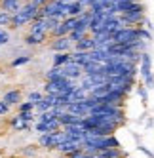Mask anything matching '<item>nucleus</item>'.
<instances>
[{
	"label": "nucleus",
	"mask_w": 154,
	"mask_h": 158,
	"mask_svg": "<svg viewBox=\"0 0 154 158\" xmlns=\"http://www.w3.org/2000/svg\"><path fill=\"white\" fill-rule=\"evenodd\" d=\"M87 35H90L87 31H82V29H74V31L71 32V35H69V40L72 42V46H74L76 42H80V40H82L84 36H87Z\"/></svg>",
	"instance_id": "b1692460"
},
{
	"label": "nucleus",
	"mask_w": 154,
	"mask_h": 158,
	"mask_svg": "<svg viewBox=\"0 0 154 158\" xmlns=\"http://www.w3.org/2000/svg\"><path fill=\"white\" fill-rule=\"evenodd\" d=\"M25 99H27V101H30V103L36 107L40 101L44 99V92H42V89H30V92L27 94V97H25Z\"/></svg>",
	"instance_id": "4be33fe9"
},
{
	"label": "nucleus",
	"mask_w": 154,
	"mask_h": 158,
	"mask_svg": "<svg viewBox=\"0 0 154 158\" xmlns=\"http://www.w3.org/2000/svg\"><path fill=\"white\" fill-rule=\"evenodd\" d=\"M48 38H50V35H29L27 32L23 38V44L29 48H40L44 44H48Z\"/></svg>",
	"instance_id": "1a4fd4ad"
},
{
	"label": "nucleus",
	"mask_w": 154,
	"mask_h": 158,
	"mask_svg": "<svg viewBox=\"0 0 154 158\" xmlns=\"http://www.w3.org/2000/svg\"><path fill=\"white\" fill-rule=\"evenodd\" d=\"M10 23H12V14L0 10V27H2V29H10Z\"/></svg>",
	"instance_id": "cd10ccee"
},
{
	"label": "nucleus",
	"mask_w": 154,
	"mask_h": 158,
	"mask_svg": "<svg viewBox=\"0 0 154 158\" xmlns=\"http://www.w3.org/2000/svg\"><path fill=\"white\" fill-rule=\"evenodd\" d=\"M67 8H69V4L63 2V0H50L44 8H40V14H42V17H57L63 21L65 17H69Z\"/></svg>",
	"instance_id": "f03ea898"
},
{
	"label": "nucleus",
	"mask_w": 154,
	"mask_h": 158,
	"mask_svg": "<svg viewBox=\"0 0 154 158\" xmlns=\"http://www.w3.org/2000/svg\"><path fill=\"white\" fill-rule=\"evenodd\" d=\"M61 74L65 78H69V80H72V82H78L80 78L84 76V71H82L80 65H76L74 61H71V63H67L65 67H61Z\"/></svg>",
	"instance_id": "423d86ee"
},
{
	"label": "nucleus",
	"mask_w": 154,
	"mask_h": 158,
	"mask_svg": "<svg viewBox=\"0 0 154 158\" xmlns=\"http://www.w3.org/2000/svg\"><path fill=\"white\" fill-rule=\"evenodd\" d=\"M59 120V124H61V128H65V126H74V124H82V116H76V114H71V112H65L63 116H59L57 118Z\"/></svg>",
	"instance_id": "dca6fc26"
},
{
	"label": "nucleus",
	"mask_w": 154,
	"mask_h": 158,
	"mask_svg": "<svg viewBox=\"0 0 154 158\" xmlns=\"http://www.w3.org/2000/svg\"><path fill=\"white\" fill-rule=\"evenodd\" d=\"M137 94H139V97H141L143 101H147V88H145V84H143V86H137Z\"/></svg>",
	"instance_id": "72a5a7b5"
},
{
	"label": "nucleus",
	"mask_w": 154,
	"mask_h": 158,
	"mask_svg": "<svg viewBox=\"0 0 154 158\" xmlns=\"http://www.w3.org/2000/svg\"><path fill=\"white\" fill-rule=\"evenodd\" d=\"M61 69L59 67H50V69L44 73V78H46V82H53V80H57V78H61Z\"/></svg>",
	"instance_id": "5701e85b"
},
{
	"label": "nucleus",
	"mask_w": 154,
	"mask_h": 158,
	"mask_svg": "<svg viewBox=\"0 0 154 158\" xmlns=\"http://www.w3.org/2000/svg\"><path fill=\"white\" fill-rule=\"evenodd\" d=\"M38 151H40V147H36V145H27L25 149L21 151V154L29 156V158H38Z\"/></svg>",
	"instance_id": "a878e982"
},
{
	"label": "nucleus",
	"mask_w": 154,
	"mask_h": 158,
	"mask_svg": "<svg viewBox=\"0 0 154 158\" xmlns=\"http://www.w3.org/2000/svg\"><path fill=\"white\" fill-rule=\"evenodd\" d=\"M82 147V143H78V141H69V139H65L59 147H57V154L59 156H69L71 152H74V151H78Z\"/></svg>",
	"instance_id": "9b49d317"
},
{
	"label": "nucleus",
	"mask_w": 154,
	"mask_h": 158,
	"mask_svg": "<svg viewBox=\"0 0 154 158\" xmlns=\"http://www.w3.org/2000/svg\"><path fill=\"white\" fill-rule=\"evenodd\" d=\"M57 158H67V156H57Z\"/></svg>",
	"instance_id": "58836bf2"
},
{
	"label": "nucleus",
	"mask_w": 154,
	"mask_h": 158,
	"mask_svg": "<svg viewBox=\"0 0 154 158\" xmlns=\"http://www.w3.org/2000/svg\"><path fill=\"white\" fill-rule=\"evenodd\" d=\"M10 40H12V32H10V29H2V27H0V46L10 44Z\"/></svg>",
	"instance_id": "c85d7f7f"
},
{
	"label": "nucleus",
	"mask_w": 154,
	"mask_h": 158,
	"mask_svg": "<svg viewBox=\"0 0 154 158\" xmlns=\"http://www.w3.org/2000/svg\"><path fill=\"white\" fill-rule=\"evenodd\" d=\"M72 61V55H71V52L69 53H53L51 55V67H65L67 63H71Z\"/></svg>",
	"instance_id": "2eb2a0df"
},
{
	"label": "nucleus",
	"mask_w": 154,
	"mask_h": 158,
	"mask_svg": "<svg viewBox=\"0 0 154 158\" xmlns=\"http://www.w3.org/2000/svg\"><path fill=\"white\" fill-rule=\"evenodd\" d=\"M30 55L29 53H23V55H17V57L12 61V67L14 69H17V67H23V65H27V63H30Z\"/></svg>",
	"instance_id": "393cba45"
},
{
	"label": "nucleus",
	"mask_w": 154,
	"mask_h": 158,
	"mask_svg": "<svg viewBox=\"0 0 154 158\" xmlns=\"http://www.w3.org/2000/svg\"><path fill=\"white\" fill-rule=\"evenodd\" d=\"M63 2H67V4H71V2H74V0H63Z\"/></svg>",
	"instance_id": "4c0bfd02"
},
{
	"label": "nucleus",
	"mask_w": 154,
	"mask_h": 158,
	"mask_svg": "<svg viewBox=\"0 0 154 158\" xmlns=\"http://www.w3.org/2000/svg\"><path fill=\"white\" fill-rule=\"evenodd\" d=\"M29 35H48L46 17H42V14L30 21V25H29Z\"/></svg>",
	"instance_id": "6e6552de"
},
{
	"label": "nucleus",
	"mask_w": 154,
	"mask_h": 158,
	"mask_svg": "<svg viewBox=\"0 0 154 158\" xmlns=\"http://www.w3.org/2000/svg\"><path fill=\"white\" fill-rule=\"evenodd\" d=\"M95 156H97V158H122V156H126V152H124L122 149H108V151L97 152Z\"/></svg>",
	"instance_id": "aec40b11"
},
{
	"label": "nucleus",
	"mask_w": 154,
	"mask_h": 158,
	"mask_svg": "<svg viewBox=\"0 0 154 158\" xmlns=\"http://www.w3.org/2000/svg\"><path fill=\"white\" fill-rule=\"evenodd\" d=\"M82 154H84V151H82V147H80V149H78V151H74V152H71V154H69L67 158H80Z\"/></svg>",
	"instance_id": "c9c22d12"
},
{
	"label": "nucleus",
	"mask_w": 154,
	"mask_h": 158,
	"mask_svg": "<svg viewBox=\"0 0 154 158\" xmlns=\"http://www.w3.org/2000/svg\"><path fill=\"white\" fill-rule=\"evenodd\" d=\"M21 6H23V0H0V10L12 14V15L19 12Z\"/></svg>",
	"instance_id": "ddd939ff"
},
{
	"label": "nucleus",
	"mask_w": 154,
	"mask_h": 158,
	"mask_svg": "<svg viewBox=\"0 0 154 158\" xmlns=\"http://www.w3.org/2000/svg\"><path fill=\"white\" fill-rule=\"evenodd\" d=\"M55 105H57V95H44V99L36 105V110L34 112H36V114H42V112L51 110Z\"/></svg>",
	"instance_id": "9d476101"
},
{
	"label": "nucleus",
	"mask_w": 154,
	"mask_h": 158,
	"mask_svg": "<svg viewBox=\"0 0 154 158\" xmlns=\"http://www.w3.org/2000/svg\"><path fill=\"white\" fill-rule=\"evenodd\" d=\"M74 50H76V52H93V50H95L93 36H91V35L84 36L80 42H76V44H74ZM74 50H72V52H74Z\"/></svg>",
	"instance_id": "4468645a"
},
{
	"label": "nucleus",
	"mask_w": 154,
	"mask_h": 158,
	"mask_svg": "<svg viewBox=\"0 0 154 158\" xmlns=\"http://www.w3.org/2000/svg\"><path fill=\"white\" fill-rule=\"evenodd\" d=\"M36 120L38 122H51V120H57L53 110H48V112H42V114H36Z\"/></svg>",
	"instance_id": "7c9ffc66"
},
{
	"label": "nucleus",
	"mask_w": 154,
	"mask_h": 158,
	"mask_svg": "<svg viewBox=\"0 0 154 158\" xmlns=\"http://www.w3.org/2000/svg\"><path fill=\"white\" fill-rule=\"evenodd\" d=\"M48 48H50V52H53V53H69V52L74 50V46H72V42L69 40V36L51 38V40L48 42Z\"/></svg>",
	"instance_id": "39448f33"
},
{
	"label": "nucleus",
	"mask_w": 154,
	"mask_h": 158,
	"mask_svg": "<svg viewBox=\"0 0 154 158\" xmlns=\"http://www.w3.org/2000/svg\"><path fill=\"white\" fill-rule=\"evenodd\" d=\"M2 101H6L10 107H17L21 101H25V99H23V92H21V89H17V88L8 89V92L2 94Z\"/></svg>",
	"instance_id": "0eeeda50"
},
{
	"label": "nucleus",
	"mask_w": 154,
	"mask_h": 158,
	"mask_svg": "<svg viewBox=\"0 0 154 158\" xmlns=\"http://www.w3.org/2000/svg\"><path fill=\"white\" fill-rule=\"evenodd\" d=\"M71 55H72V61L76 63V65H80V67H84L86 63H90L91 61V57H90V52H71Z\"/></svg>",
	"instance_id": "a211bd4d"
},
{
	"label": "nucleus",
	"mask_w": 154,
	"mask_h": 158,
	"mask_svg": "<svg viewBox=\"0 0 154 158\" xmlns=\"http://www.w3.org/2000/svg\"><path fill=\"white\" fill-rule=\"evenodd\" d=\"M10 126H12L14 131H30V124H25L23 120L19 118V114H14L12 118H10Z\"/></svg>",
	"instance_id": "f3484780"
},
{
	"label": "nucleus",
	"mask_w": 154,
	"mask_h": 158,
	"mask_svg": "<svg viewBox=\"0 0 154 158\" xmlns=\"http://www.w3.org/2000/svg\"><path fill=\"white\" fill-rule=\"evenodd\" d=\"M25 25H30V19L19 10L17 14L12 15V23H10V29H12V31H19V29H23Z\"/></svg>",
	"instance_id": "f8f14e48"
},
{
	"label": "nucleus",
	"mask_w": 154,
	"mask_h": 158,
	"mask_svg": "<svg viewBox=\"0 0 154 158\" xmlns=\"http://www.w3.org/2000/svg\"><path fill=\"white\" fill-rule=\"evenodd\" d=\"M61 23V19H57V17H46V29H48V35L55 29L57 25Z\"/></svg>",
	"instance_id": "2f4dec72"
},
{
	"label": "nucleus",
	"mask_w": 154,
	"mask_h": 158,
	"mask_svg": "<svg viewBox=\"0 0 154 158\" xmlns=\"http://www.w3.org/2000/svg\"><path fill=\"white\" fill-rule=\"evenodd\" d=\"M34 110H36V107L32 105L30 101H27V99L21 101V103L17 105V112H34Z\"/></svg>",
	"instance_id": "bb28decb"
},
{
	"label": "nucleus",
	"mask_w": 154,
	"mask_h": 158,
	"mask_svg": "<svg viewBox=\"0 0 154 158\" xmlns=\"http://www.w3.org/2000/svg\"><path fill=\"white\" fill-rule=\"evenodd\" d=\"M69 97H71V103H80V101L87 99L90 95H87V92H86V89H82L80 86H76V88H74V92H72Z\"/></svg>",
	"instance_id": "412c9836"
},
{
	"label": "nucleus",
	"mask_w": 154,
	"mask_h": 158,
	"mask_svg": "<svg viewBox=\"0 0 154 158\" xmlns=\"http://www.w3.org/2000/svg\"><path fill=\"white\" fill-rule=\"evenodd\" d=\"M137 42H141L137 27H122L112 35V44H116V46H128V44H137Z\"/></svg>",
	"instance_id": "f257e3e1"
},
{
	"label": "nucleus",
	"mask_w": 154,
	"mask_h": 158,
	"mask_svg": "<svg viewBox=\"0 0 154 158\" xmlns=\"http://www.w3.org/2000/svg\"><path fill=\"white\" fill-rule=\"evenodd\" d=\"M67 139V135H65V131H55V133H44V135H38V147L44 151H57V147Z\"/></svg>",
	"instance_id": "7ed1b4c3"
},
{
	"label": "nucleus",
	"mask_w": 154,
	"mask_h": 158,
	"mask_svg": "<svg viewBox=\"0 0 154 158\" xmlns=\"http://www.w3.org/2000/svg\"><path fill=\"white\" fill-rule=\"evenodd\" d=\"M84 12H86V8L78 2V0L71 2V4H69V8H67V15H69V17H80Z\"/></svg>",
	"instance_id": "6ab92c4d"
},
{
	"label": "nucleus",
	"mask_w": 154,
	"mask_h": 158,
	"mask_svg": "<svg viewBox=\"0 0 154 158\" xmlns=\"http://www.w3.org/2000/svg\"><path fill=\"white\" fill-rule=\"evenodd\" d=\"M78 2H80V4H82L86 10H90V8L93 6V2H95V0H78Z\"/></svg>",
	"instance_id": "f704fd0d"
},
{
	"label": "nucleus",
	"mask_w": 154,
	"mask_h": 158,
	"mask_svg": "<svg viewBox=\"0 0 154 158\" xmlns=\"http://www.w3.org/2000/svg\"><path fill=\"white\" fill-rule=\"evenodd\" d=\"M80 158H97V156H95V154H87V152H84Z\"/></svg>",
	"instance_id": "e433bc0d"
},
{
	"label": "nucleus",
	"mask_w": 154,
	"mask_h": 158,
	"mask_svg": "<svg viewBox=\"0 0 154 158\" xmlns=\"http://www.w3.org/2000/svg\"><path fill=\"white\" fill-rule=\"evenodd\" d=\"M10 110H12V107H10L6 101L0 99V116H8V114H10Z\"/></svg>",
	"instance_id": "473e14b6"
},
{
	"label": "nucleus",
	"mask_w": 154,
	"mask_h": 158,
	"mask_svg": "<svg viewBox=\"0 0 154 158\" xmlns=\"http://www.w3.org/2000/svg\"><path fill=\"white\" fill-rule=\"evenodd\" d=\"M139 73L143 76L145 88H154V74H152V59L150 53H141V63H139Z\"/></svg>",
	"instance_id": "20e7f679"
},
{
	"label": "nucleus",
	"mask_w": 154,
	"mask_h": 158,
	"mask_svg": "<svg viewBox=\"0 0 154 158\" xmlns=\"http://www.w3.org/2000/svg\"><path fill=\"white\" fill-rule=\"evenodd\" d=\"M17 114L25 124H34L36 122V112H17Z\"/></svg>",
	"instance_id": "c756f323"
}]
</instances>
